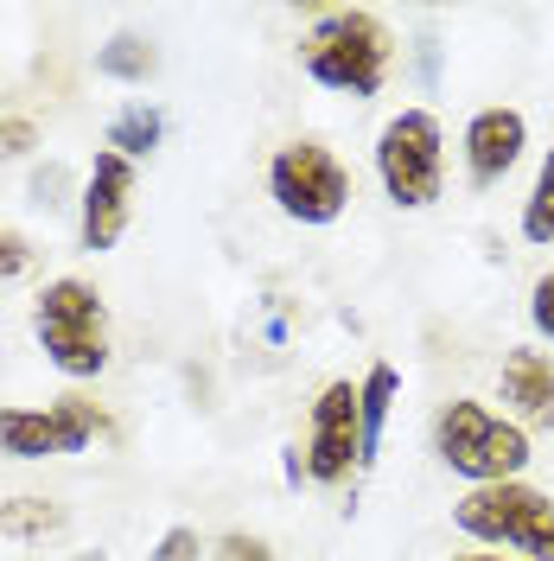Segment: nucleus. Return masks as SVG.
<instances>
[{
	"label": "nucleus",
	"mask_w": 554,
	"mask_h": 561,
	"mask_svg": "<svg viewBox=\"0 0 554 561\" xmlns=\"http://www.w3.org/2000/svg\"><path fill=\"white\" fill-rule=\"evenodd\" d=\"M300 70L332 96L370 103L395 70V33L377 7H325L300 33Z\"/></svg>",
	"instance_id": "1"
},
{
	"label": "nucleus",
	"mask_w": 554,
	"mask_h": 561,
	"mask_svg": "<svg viewBox=\"0 0 554 561\" xmlns=\"http://www.w3.org/2000/svg\"><path fill=\"white\" fill-rule=\"evenodd\" d=\"M427 440H434V459H440L465 491L529 479V459H535V434L517 427L504 409L478 402V396H452V402H440Z\"/></svg>",
	"instance_id": "2"
},
{
	"label": "nucleus",
	"mask_w": 554,
	"mask_h": 561,
	"mask_svg": "<svg viewBox=\"0 0 554 561\" xmlns=\"http://www.w3.org/2000/svg\"><path fill=\"white\" fill-rule=\"evenodd\" d=\"M33 345L65 383H96L115 364V339H108V300L96 280L83 275H51L33 294Z\"/></svg>",
	"instance_id": "3"
},
{
	"label": "nucleus",
	"mask_w": 554,
	"mask_h": 561,
	"mask_svg": "<svg viewBox=\"0 0 554 561\" xmlns=\"http://www.w3.org/2000/svg\"><path fill=\"white\" fill-rule=\"evenodd\" d=\"M452 529L472 536L490 556L554 561V491L510 479V485H478L452 497Z\"/></svg>",
	"instance_id": "4"
},
{
	"label": "nucleus",
	"mask_w": 554,
	"mask_h": 561,
	"mask_svg": "<svg viewBox=\"0 0 554 561\" xmlns=\"http://www.w3.org/2000/svg\"><path fill=\"white\" fill-rule=\"evenodd\" d=\"M382 198L395 210H434L447 198V128L434 108H395L370 140Z\"/></svg>",
	"instance_id": "5"
},
{
	"label": "nucleus",
	"mask_w": 554,
	"mask_h": 561,
	"mask_svg": "<svg viewBox=\"0 0 554 561\" xmlns=\"http://www.w3.org/2000/svg\"><path fill=\"white\" fill-rule=\"evenodd\" d=\"M268 198H275V210L287 224L332 230L350 210V198H357V179L338 160V147L300 135V140H280L275 153H268Z\"/></svg>",
	"instance_id": "6"
},
{
	"label": "nucleus",
	"mask_w": 554,
	"mask_h": 561,
	"mask_svg": "<svg viewBox=\"0 0 554 561\" xmlns=\"http://www.w3.org/2000/svg\"><path fill=\"white\" fill-rule=\"evenodd\" d=\"M103 434H108L103 402H90L77 389L51 396L45 409L38 402H7L0 409V459H13V466H45V459L90 454Z\"/></svg>",
	"instance_id": "7"
},
{
	"label": "nucleus",
	"mask_w": 554,
	"mask_h": 561,
	"mask_svg": "<svg viewBox=\"0 0 554 561\" xmlns=\"http://www.w3.org/2000/svg\"><path fill=\"white\" fill-rule=\"evenodd\" d=\"M363 466H370V454H363L357 383L332 377V383H319L307 409V479L312 485H350V472H363Z\"/></svg>",
	"instance_id": "8"
},
{
	"label": "nucleus",
	"mask_w": 554,
	"mask_h": 561,
	"mask_svg": "<svg viewBox=\"0 0 554 561\" xmlns=\"http://www.w3.org/2000/svg\"><path fill=\"white\" fill-rule=\"evenodd\" d=\"M135 224V160L96 147L90 167L77 179V249L83 255H108Z\"/></svg>",
	"instance_id": "9"
},
{
	"label": "nucleus",
	"mask_w": 554,
	"mask_h": 561,
	"mask_svg": "<svg viewBox=\"0 0 554 561\" xmlns=\"http://www.w3.org/2000/svg\"><path fill=\"white\" fill-rule=\"evenodd\" d=\"M522 153H529V115L510 103H490L478 108L472 122H465V135H459V160H465V179L490 192V185H504V179L522 167Z\"/></svg>",
	"instance_id": "10"
},
{
	"label": "nucleus",
	"mask_w": 554,
	"mask_h": 561,
	"mask_svg": "<svg viewBox=\"0 0 554 561\" xmlns=\"http://www.w3.org/2000/svg\"><path fill=\"white\" fill-rule=\"evenodd\" d=\"M497 402L517 427H554V357L542 345H510L497 364Z\"/></svg>",
	"instance_id": "11"
},
{
	"label": "nucleus",
	"mask_w": 554,
	"mask_h": 561,
	"mask_svg": "<svg viewBox=\"0 0 554 561\" xmlns=\"http://www.w3.org/2000/svg\"><path fill=\"white\" fill-rule=\"evenodd\" d=\"M357 402H363V454L377 459L382 454V434H389V415H395V402H402V370L377 357L363 377H357Z\"/></svg>",
	"instance_id": "12"
},
{
	"label": "nucleus",
	"mask_w": 554,
	"mask_h": 561,
	"mask_svg": "<svg viewBox=\"0 0 554 561\" xmlns=\"http://www.w3.org/2000/svg\"><path fill=\"white\" fill-rule=\"evenodd\" d=\"M65 529V504L58 497H45V491H13V497H0V536L7 542H45V536H58Z\"/></svg>",
	"instance_id": "13"
},
{
	"label": "nucleus",
	"mask_w": 554,
	"mask_h": 561,
	"mask_svg": "<svg viewBox=\"0 0 554 561\" xmlns=\"http://www.w3.org/2000/svg\"><path fill=\"white\" fill-rule=\"evenodd\" d=\"M160 140H166V115H160L153 103L115 108V122L103 128V147H108V153H122V160H147Z\"/></svg>",
	"instance_id": "14"
},
{
	"label": "nucleus",
	"mask_w": 554,
	"mask_h": 561,
	"mask_svg": "<svg viewBox=\"0 0 554 561\" xmlns=\"http://www.w3.org/2000/svg\"><path fill=\"white\" fill-rule=\"evenodd\" d=\"M153 70H160V51L147 33H115L96 45V77H108V83H147Z\"/></svg>",
	"instance_id": "15"
},
{
	"label": "nucleus",
	"mask_w": 554,
	"mask_h": 561,
	"mask_svg": "<svg viewBox=\"0 0 554 561\" xmlns=\"http://www.w3.org/2000/svg\"><path fill=\"white\" fill-rule=\"evenodd\" d=\"M517 237L529 249H554V147L542 153V167L522 192V210H517Z\"/></svg>",
	"instance_id": "16"
},
{
	"label": "nucleus",
	"mask_w": 554,
	"mask_h": 561,
	"mask_svg": "<svg viewBox=\"0 0 554 561\" xmlns=\"http://www.w3.org/2000/svg\"><path fill=\"white\" fill-rule=\"evenodd\" d=\"M38 268V249L26 230H13V224H0V280H26Z\"/></svg>",
	"instance_id": "17"
},
{
	"label": "nucleus",
	"mask_w": 554,
	"mask_h": 561,
	"mask_svg": "<svg viewBox=\"0 0 554 561\" xmlns=\"http://www.w3.org/2000/svg\"><path fill=\"white\" fill-rule=\"evenodd\" d=\"M529 332H535V345H554V268H542L529 287Z\"/></svg>",
	"instance_id": "18"
},
{
	"label": "nucleus",
	"mask_w": 554,
	"mask_h": 561,
	"mask_svg": "<svg viewBox=\"0 0 554 561\" xmlns=\"http://www.w3.org/2000/svg\"><path fill=\"white\" fill-rule=\"evenodd\" d=\"M65 192H70V173L58 167V160H45V167H33V173H26V198H33L38 210L65 205Z\"/></svg>",
	"instance_id": "19"
},
{
	"label": "nucleus",
	"mask_w": 554,
	"mask_h": 561,
	"mask_svg": "<svg viewBox=\"0 0 554 561\" xmlns=\"http://www.w3.org/2000/svg\"><path fill=\"white\" fill-rule=\"evenodd\" d=\"M210 561H275V542L255 536V529H230V536H217V556Z\"/></svg>",
	"instance_id": "20"
},
{
	"label": "nucleus",
	"mask_w": 554,
	"mask_h": 561,
	"mask_svg": "<svg viewBox=\"0 0 554 561\" xmlns=\"http://www.w3.org/2000/svg\"><path fill=\"white\" fill-rule=\"evenodd\" d=\"M38 147V122L33 115H0V160H26Z\"/></svg>",
	"instance_id": "21"
},
{
	"label": "nucleus",
	"mask_w": 554,
	"mask_h": 561,
	"mask_svg": "<svg viewBox=\"0 0 554 561\" xmlns=\"http://www.w3.org/2000/svg\"><path fill=\"white\" fill-rule=\"evenodd\" d=\"M198 556H205V536H198L192 524H173L160 542H153V556L147 561H198Z\"/></svg>",
	"instance_id": "22"
},
{
	"label": "nucleus",
	"mask_w": 554,
	"mask_h": 561,
	"mask_svg": "<svg viewBox=\"0 0 554 561\" xmlns=\"http://www.w3.org/2000/svg\"><path fill=\"white\" fill-rule=\"evenodd\" d=\"M447 561H517V556H490V549H472V556H447Z\"/></svg>",
	"instance_id": "23"
},
{
	"label": "nucleus",
	"mask_w": 554,
	"mask_h": 561,
	"mask_svg": "<svg viewBox=\"0 0 554 561\" xmlns=\"http://www.w3.org/2000/svg\"><path fill=\"white\" fill-rule=\"evenodd\" d=\"M70 561H108V556H103V549H77Z\"/></svg>",
	"instance_id": "24"
}]
</instances>
